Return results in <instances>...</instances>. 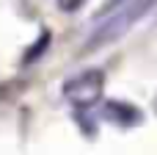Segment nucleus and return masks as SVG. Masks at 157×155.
Wrapping results in <instances>:
<instances>
[{
    "instance_id": "2",
    "label": "nucleus",
    "mask_w": 157,
    "mask_h": 155,
    "mask_svg": "<svg viewBox=\"0 0 157 155\" xmlns=\"http://www.w3.org/2000/svg\"><path fill=\"white\" fill-rule=\"evenodd\" d=\"M102 83H105V78H102L99 69H86V72H80L72 80L63 83V97L75 105H91V103L99 100Z\"/></svg>"
},
{
    "instance_id": "3",
    "label": "nucleus",
    "mask_w": 157,
    "mask_h": 155,
    "mask_svg": "<svg viewBox=\"0 0 157 155\" xmlns=\"http://www.w3.org/2000/svg\"><path fill=\"white\" fill-rule=\"evenodd\" d=\"M80 3H86V0H58V6H61V8H66V11H72V8H77Z\"/></svg>"
},
{
    "instance_id": "1",
    "label": "nucleus",
    "mask_w": 157,
    "mask_h": 155,
    "mask_svg": "<svg viewBox=\"0 0 157 155\" xmlns=\"http://www.w3.org/2000/svg\"><path fill=\"white\" fill-rule=\"evenodd\" d=\"M157 6V0H113L108 8L99 11V17L94 19V31L88 36V42L97 44H108L116 42L119 36H124L141 17H146Z\"/></svg>"
}]
</instances>
